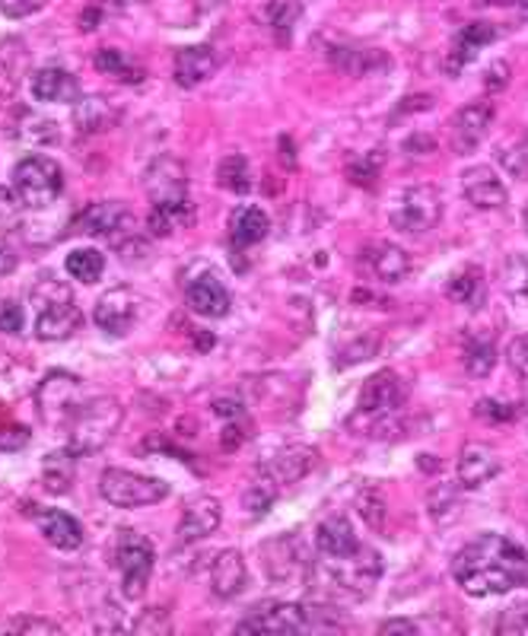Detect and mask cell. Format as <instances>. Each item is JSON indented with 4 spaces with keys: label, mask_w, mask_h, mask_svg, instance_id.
<instances>
[{
    "label": "cell",
    "mask_w": 528,
    "mask_h": 636,
    "mask_svg": "<svg viewBox=\"0 0 528 636\" xmlns=\"http://www.w3.org/2000/svg\"><path fill=\"white\" fill-rule=\"evenodd\" d=\"M452 576L474 599L506 595L516 585H528V548L506 535L484 531L455 553Z\"/></svg>",
    "instance_id": "6da1fadb"
},
{
    "label": "cell",
    "mask_w": 528,
    "mask_h": 636,
    "mask_svg": "<svg viewBox=\"0 0 528 636\" xmlns=\"http://www.w3.org/2000/svg\"><path fill=\"white\" fill-rule=\"evenodd\" d=\"M405 401H408V382L395 369H379L363 386L357 414L351 417V430H357L360 436H373V440L401 436Z\"/></svg>",
    "instance_id": "7a4b0ae2"
},
{
    "label": "cell",
    "mask_w": 528,
    "mask_h": 636,
    "mask_svg": "<svg viewBox=\"0 0 528 636\" xmlns=\"http://www.w3.org/2000/svg\"><path fill=\"white\" fill-rule=\"evenodd\" d=\"M347 627L344 614L332 605H268L255 608L236 627L239 634H312Z\"/></svg>",
    "instance_id": "3957f363"
},
{
    "label": "cell",
    "mask_w": 528,
    "mask_h": 636,
    "mask_svg": "<svg viewBox=\"0 0 528 636\" xmlns=\"http://www.w3.org/2000/svg\"><path fill=\"white\" fill-rule=\"evenodd\" d=\"M125 420V408L111 395H96L80 405V411L67 423V449L74 455H96L111 443Z\"/></svg>",
    "instance_id": "277c9868"
},
{
    "label": "cell",
    "mask_w": 528,
    "mask_h": 636,
    "mask_svg": "<svg viewBox=\"0 0 528 636\" xmlns=\"http://www.w3.org/2000/svg\"><path fill=\"white\" fill-rule=\"evenodd\" d=\"M32 309H35V337L42 341H67L84 322V312L74 303L71 287L55 277H42L32 287Z\"/></svg>",
    "instance_id": "5b68a950"
},
{
    "label": "cell",
    "mask_w": 528,
    "mask_h": 636,
    "mask_svg": "<svg viewBox=\"0 0 528 636\" xmlns=\"http://www.w3.org/2000/svg\"><path fill=\"white\" fill-rule=\"evenodd\" d=\"M84 386L74 373L55 369L35 388V411L49 430H67V423L84 405Z\"/></svg>",
    "instance_id": "8992f818"
},
{
    "label": "cell",
    "mask_w": 528,
    "mask_h": 636,
    "mask_svg": "<svg viewBox=\"0 0 528 636\" xmlns=\"http://www.w3.org/2000/svg\"><path fill=\"white\" fill-rule=\"evenodd\" d=\"M325 573L337 592H344L347 599H369L376 582L382 576V560L373 548L360 545L357 551L344 553V557H325Z\"/></svg>",
    "instance_id": "52a82bcc"
},
{
    "label": "cell",
    "mask_w": 528,
    "mask_h": 636,
    "mask_svg": "<svg viewBox=\"0 0 528 636\" xmlns=\"http://www.w3.org/2000/svg\"><path fill=\"white\" fill-rule=\"evenodd\" d=\"M443 220V194L433 185H411L395 194L389 207L391 229L408 233V236H420L430 233L437 223Z\"/></svg>",
    "instance_id": "ba28073f"
},
{
    "label": "cell",
    "mask_w": 528,
    "mask_h": 636,
    "mask_svg": "<svg viewBox=\"0 0 528 636\" xmlns=\"http://www.w3.org/2000/svg\"><path fill=\"white\" fill-rule=\"evenodd\" d=\"M13 192L26 207H52L64 192V172L49 157H26L13 169Z\"/></svg>",
    "instance_id": "9c48e42d"
},
{
    "label": "cell",
    "mask_w": 528,
    "mask_h": 636,
    "mask_svg": "<svg viewBox=\"0 0 528 636\" xmlns=\"http://www.w3.org/2000/svg\"><path fill=\"white\" fill-rule=\"evenodd\" d=\"M99 494L118 509H138V506H153V503L166 499L169 484L147 477V474H134V471L106 468L99 477Z\"/></svg>",
    "instance_id": "30bf717a"
},
{
    "label": "cell",
    "mask_w": 528,
    "mask_h": 636,
    "mask_svg": "<svg viewBox=\"0 0 528 636\" xmlns=\"http://www.w3.org/2000/svg\"><path fill=\"white\" fill-rule=\"evenodd\" d=\"M153 545L140 535V531H131L125 528L115 541V567L121 573V592L125 599H140L147 592V582H150V573H153Z\"/></svg>",
    "instance_id": "8fae6325"
},
{
    "label": "cell",
    "mask_w": 528,
    "mask_h": 636,
    "mask_svg": "<svg viewBox=\"0 0 528 636\" xmlns=\"http://www.w3.org/2000/svg\"><path fill=\"white\" fill-rule=\"evenodd\" d=\"M261 570L274 585H303L309 580V553L300 538L278 535L261 545Z\"/></svg>",
    "instance_id": "7c38bea8"
},
{
    "label": "cell",
    "mask_w": 528,
    "mask_h": 636,
    "mask_svg": "<svg viewBox=\"0 0 528 636\" xmlns=\"http://www.w3.org/2000/svg\"><path fill=\"white\" fill-rule=\"evenodd\" d=\"M74 233H86V236H99L109 239L111 246H118L121 239H128L134 229V217L121 201H96L89 204L84 214L74 223Z\"/></svg>",
    "instance_id": "4fadbf2b"
},
{
    "label": "cell",
    "mask_w": 528,
    "mask_h": 636,
    "mask_svg": "<svg viewBox=\"0 0 528 636\" xmlns=\"http://www.w3.org/2000/svg\"><path fill=\"white\" fill-rule=\"evenodd\" d=\"M494 103L481 99V103H468L452 115L449 121V147L455 157H465L474 153L481 147V140L491 134V125H494Z\"/></svg>",
    "instance_id": "5bb4252c"
},
{
    "label": "cell",
    "mask_w": 528,
    "mask_h": 636,
    "mask_svg": "<svg viewBox=\"0 0 528 636\" xmlns=\"http://www.w3.org/2000/svg\"><path fill=\"white\" fill-rule=\"evenodd\" d=\"M143 192L153 204L188 201V172L175 157H157L143 172Z\"/></svg>",
    "instance_id": "9a60e30c"
},
{
    "label": "cell",
    "mask_w": 528,
    "mask_h": 636,
    "mask_svg": "<svg viewBox=\"0 0 528 636\" xmlns=\"http://www.w3.org/2000/svg\"><path fill=\"white\" fill-rule=\"evenodd\" d=\"M93 319L106 334L125 337L138 322V293L131 287H111L109 293L96 300Z\"/></svg>",
    "instance_id": "2e32d148"
},
{
    "label": "cell",
    "mask_w": 528,
    "mask_h": 636,
    "mask_svg": "<svg viewBox=\"0 0 528 636\" xmlns=\"http://www.w3.org/2000/svg\"><path fill=\"white\" fill-rule=\"evenodd\" d=\"M503 35V29L497 23H468L455 39H452V48L443 61V71L449 77H459L474 57L481 55V48H487L491 42H497Z\"/></svg>",
    "instance_id": "e0dca14e"
},
{
    "label": "cell",
    "mask_w": 528,
    "mask_h": 636,
    "mask_svg": "<svg viewBox=\"0 0 528 636\" xmlns=\"http://www.w3.org/2000/svg\"><path fill=\"white\" fill-rule=\"evenodd\" d=\"M462 194L477 211H500L506 204V185L491 166H472L462 172Z\"/></svg>",
    "instance_id": "ac0fdd59"
},
{
    "label": "cell",
    "mask_w": 528,
    "mask_h": 636,
    "mask_svg": "<svg viewBox=\"0 0 528 636\" xmlns=\"http://www.w3.org/2000/svg\"><path fill=\"white\" fill-rule=\"evenodd\" d=\"M503 462L500 455L484 443H468L459 455V484L465 491H477L487 481H494L500 474Z\"/></svg>",
    "instance_id": "d6986e66"
},
{
    "label": "cell",
    "mask_w": 528,
    "mask_h": 636,
    "mask_svg": "<svg viewBox=\"0 0 528 636\" xmlns=\"http://www.w3.org/2000/svg\"><path fill=\"white\" fill-rule=\"evenodd\" d=\"M220 522H223L220 499L201 494V497H192L185 503V509H182V522H179V535H182V541H201V538L214 535V531L220 528Z\"/></svg>",
    "instance_id": "ffe728a7"
},
{
    "label": "cell",
    "mask_w": 528,
    "mask_h": 636,
    "mask_svg": "<svg viewBox=\"0 0 528 636\" xmlns=\"http://www.w3.org/2000/svg\"><path fill=\"white\" fill-rule=\"evenodd\" d=\"M315 465H319V452L312 445H287L278 455H271V462L265 465V477H271L278 487L280 484H297Z\"/></svg>",
    "instance_id": "44dd1931"
},
{
    "label": "cell",
    "mask_w": 528,
    "mask_h": 636,
    "mask_svg": "<svg viewBox=\"0 0 528 636\" xmlns=\"http://www.w3.org/2000/svg\"><path fill=\"white\" fill-rule=\"evenodd\" d=\"M363 265L369 268V274L386 280V283H398L414 271L411 255L401 246H391V242H373L363 251Z\"/></svg>",
    "instance_id": "7402d4cb"
},
{
    "label": "cell",
    "mask_w": 528,
    "mask_h": 636,
    "mask_svg": "<svg viewBox=\"0 0 528 636\" xmlns=\"http://www.w3.org/2000/svg\"><path fill=\"white\" fill-rule=\"evenodd\" d=\"M214 71H217V55H214L211 45H188V48H179V52H175V61H172L175 84L185 86V89L201 86Z\"/></svg>",
    "instance_id": "603a6c76"
},
{
    "label": "cell",
    "mask_w": 528,
    "mask_h": 636,
    "mask_svg": "<svg viewBox=\"0 0 528 636\" xmlns=\"http://www.w3.org/2000/svg\"><path fill=\"white\" fill-rule=\"evenodd\" d=\"M246 582H249V570H246L243 553L226 548V551L214 557V563H211V592L217 599H236L246 589Z\"/></svg>",
    "instance_id": "cb8c5ba5"
},
{
    "label": "cell",
    "mask_w": 528,
    "mask_h": 636,
    "mask_svg": "<svg viewBox=\"0 0 528 636\" xmlns=\"http://www.w3.org/2000/svg\"><path fill=\"white\" fill-rule=\"evenodd\" d=\"M188 309L204 319H223L233 309V297L217 277L204 274L192 280V287H188Z\"/></svg>",
    "instance_id": "d4e9b609"
},
{
    "label": "cell",
    "mask_w": 528,
    "mask_h": 636,
    "mask_svg": "<svg viewBox=\"0 0 528 636\" xmlns=\"http://www.w3.org/2000/svg\"><path fill=\"white\" fill-rule=\"evenodd\" d=\"M35 522H39V531L45 535V541L57 551H77L84 545V526L61 509H39Z\"/></svg>",
    "instance_id": "484cf974"
},
{
    "label": "cell",
    "mask_w": 528,
    "mask_h": 636,
    "mask_svg": "<svg viewBox=\"0 0 528 636\" xmlns=\"http://www.w3.org/2000/svg\"><path fill=\"white\" fill-rule=\"evenodd\" d=\"M32 96L39 103H77L80 99V84L74 74L61 67H42L32 77Z\"/></svg>",
    "instance_id": "4316f807"
},
{
    "label": "cell",
    "mask_w": 528,
    "mask_h": 636,
    "mask_svg": "<svg viewBox=\"0 0 528 636\" xmlns=\"http://www.w3.org/2000/svg\"><path fill=\"white\" fill-rule=\"evenodd\" d=\"M268 229H271V220H268V214L261 207L246 204V207H236L229 214V239H233L236 249H249V246L265 242Z\"/></svg>",
    "instance_id": "83f0119b"
},
{
    "label": "cell",
    "mask_w": 528,
    "mask_h": 636,
    "mask_svg": "<svg viewBox=\"0 0 528 636\" xmlns=\"http://www.w3.org/2000/svg\"><path fill=\"white\" fill-rule=\"evenodd\" d=\"M315 548L322 557H344V553L357 551L360 541L354 535V526L344 516H332L315 528Z\"/></svg>",
    "instance_id": "f1b7e54d"
},
{
    "label": "cell",
    "mask_w": 528,
    "mask_h": 636,
    "mask_svg": "<svg viewBox=\"0 0 528 636\" xmlns=\"http://www.w3.org/2000/svg\"><path fill=\"white\" fill-rule=\"evenodd\" d=\"M115 121H118V109L111 106L106 96H80V99L74 103V125H77L84 134L109 131Z\"/></svg>",
    "instance_id": "f546056e"
},
{
    "label": "cell",
    "mask_w": 528,
    "mask_h": 636,
    "mask_svg": "<svg viewBox=\"0 0 528 636\" xmlns=\"http://www.w3.org/2000/svg\"><path fill=\"white\" fill-rule=\"evenodd\" d=\"M74 477H77V455L71 449H61V452H49L45 455V462H42V484H45L49 494H71Z\"/></svg>",
    "instance_id": "4dcf8cb0"
},
{
    "label": "cell",
    "mask_w": 528,
    "mask_h": 636,
    "mask_svg": "<svg viewBox=\"0 0 528 636\" xmlns=\"http://www.w3.org/2000/svg\"><path fill=\"white\" fill-rule=\"evenodd\" d=\"M195 223V207L192 201H179V204H153L150 217H147V229L153 236H172L179 229H188Z\"/></svg>",
    "instance_id": "1f68e13d"
},
{
    "label": "cell",
    "mask_w": 528,
    "mask_h": 636,
    "mask_svg": "<svg viewBox=\"0 0 528 636\" xmlns=\"http://www.w3.org/2000/svg\"><path fill=\"white\" fill-rule=\"evenodd\" d=\"M462 363L474 379H487L497 366V337H484V334H472L465 341V354Z\"/></svg>",
    "instance_id": "d6a6232c"
},
{
    "label": "cell",
    "mask_w": 528,
    "mask_h": 636,
    "mask_svg": "<svg viewBox=\"0 0 528 636\" xmlns=\"http://www.w3.org/2000/svg\"><path fill=\"white\" fill-rule=\"evenodd\" d=\"M462 487V484H459ZM455 484H437L427 497V509L437 526H452L462 516V491Z\"/></svg>",
    "instance_id": "836d02e7"
},
{
    "label": "cell",
    "mask_w": 528,
    "mask_h": 636,
    "mask_svg": "<svg viewBox=\"0 0 528 636\" xmlns=\"http://www.w3.org/2000/svg\"><path fill=\"white\" fill-rule=\"evenodd\" d=\"M481 290H484V271L477 265L459 268L455 274L449 277V283H445V297L459 305H472L481 297Z\"/></svg>",
    "instance_id": "e575fe53"
},
{
    "label": "cell",
    "mask_w": 528,
    "mask_h": 636,
    "mask_svg": "<svg viewBox=\"0 0 528 636\" xmlns=\"http://www.w3.org/2000/svg\"><path fill=\"white\" fill-rule=\"evenodd\" d=\"M96 71L109 74V77L121 80V84H143V67L134 64L125 52H118V48H103V52H96Z\"/></svg>",
    "instance_id": "d590c367"
},
{
    "label": "cell",
    "mask_w": 528,
    "mask_h": 636,
    "mask_svg": "<svg viewBox=\"0 0 528 636\" xmlns=\"http://www.w3.org/2000/svg\"><path fill=\"white\" fill-rule=\"evenodd\" d=\"M217 185H220L223 192H233V194L249 192L251 188L249 160H246V157H239V153L223 157L220 166H217Z\"/></svg>",
    "instance_id": "8d00e7d4"
},
{
    "label": "cell",
    "mask_w": 528,
    "mask_h": 636,
    "mask_svg": "<svg viewBox=\"0 0 528 636\" xmlns=\"http://www.w3.org/2000/svg\"><path fill=\"white\" fill-rule=\"evenodd\" d=\"M357 509H360V519L366 528L373 531H386V519H389V499L382 487H363L360 497H357Z\"/></svg>",
    "instance_id": "74e56055"
},
{
    "label": "cell",
    "mask_w": 528,
    "mask_h": 636,
    "mask_svg": "<svg viewBox=\"0 0 528 636\" xmlns=\"http://www.w3.org/2000/svg\"><path fill=\"white\" fill-rule=\"evenodd\" d=\"M64 268H67V274L74 277V280H80V283H96L103 277V271H106V258H103V251L96 249H77L67 255Z\"/></svg>",
    "instance_id": "f35d334b"
},
{
    "label": "cell",
    "mask_w": 528,
    "mask_h": 636,
    "mask_svg": "<svg viewBox=\"0 0 528 636\" xmlns=\"http://www.w3.org/2000/svg\"><path fill=\"white\" fill-rule=\"evenodd\" d=\"M297 17H300V7H290L287 0H274V3L265 10V20L271 23L280 45L290 42V35H293V20H297Z\"/></svg>",
    "instance_id": "ab89813d"
},
{
    "label": "cell",
    "mask_w": 528,
    "mask_h": 636,
    "mask_svg": "<svg viewBox=\"0 0 528 636\" xmlns=\"http://www.w3.org/2000/svg\"><path fill=\"white\" fill-rule=\"evenodd\" d=\"M379 169H382V153L376 150V153H366L363 160H354V163L347 166V179H351L354 185H360V188H373L376 179H379Z\"/></svg>",
    "instance_id": "60d3db41"
},
{
    "label": "cell",
    "mask_w": 528,
    "mask_h": 636,
    "mask_svg": "<svg viewBox=\"0 0 528 636\" xmlns=\"http://www.w3.org/2000/svg\"><path fill=\"white\" fill-rule=\"evenodd\" d=\"M278 499V484L271 481V477H258L255 484H251L249 491H246V506H249V513H268V506Z\"/></svg>",
    "instance_id": "b9f144b4"
},
{
    "label": "cell",
    "mask_w": 528,
    "mask_h": 636,
    "mask_svg": "<svg viewBox=\"0 0 528 636\" xmlns=\"http://www.w3.org/2000/svg\"><path fill=\"white\" fill-rule=\"evenodd\" d=\"M3 634H23V636H35V634H45V636H57L61 634V627H57L55 621H45V617H17V621H10L7 627H3Z\"/></svg>",
    "instance_id": "7bdbcfd3"
},
{
    "label": "cell",
    "mask_w": 528,
    "mask_h": 636,
    "mask_svg": "<svg viewBox=\"0 0 528 636\" xmlns=\"http://www.w3.org/2000/svg\"><path fill=\"white\" fill-rule=\"evenodd\" d=\"M506 363H509V369L519 376V382L526 388L528 395V334H519L516 341H509V347H506Z\"/></svg>",
    "instance_id": "ee69618b"
},
{
    "label": "cell",
    "mask_w": 528,
    "mask_h": 636,
    "mask_svg": "<svg viewBox=\"0 0 528 636\" xmlns=\"http://www.w3.org/2000/svg\"><path fill=\"white\" fill-rule=\"evenodd\" d=\"M23 201H20V194L10 192L7 185H0V233H7V229H13L20 217H23Z\"/></svg>",
    "instance_id": "f6af8a7d"
},
{
    "label": "cell",
    "mask_w": 528,
    "mask_h": 636,
    "mask_svg": "<svg viewBox=\"0 0 528 636\" xmlns=\"http://www.w3.org/2000/svg\"><path fill=\"white\" fill-rule=\"evenodd\" d=\"M497 634L503 636H528V605H513L500 614Z\"/></svg>",
    "instance_id": "bcb514c9"
},
{
    "label": "cell",
    "mask_w": 528,
    "mask_h": 636,
    "mask_svg": "<svg viewBox=\"0 0 528 636\" xmlns=\"http://www.w3.org/2000/svg\"><path fill=\"white\" fill-rule=\"evenodd\" d=\"M29 443V430L23 423H13L10 417L0 414V452H17Z\"/></svg>",
    "instance_id": "7dc6e473"
},
{
    "label": "cell",
    "mask_w": 528,
    "mask_h": 636,
    "mask_svg": "<svg viewBox=\"0 0 528 636\" xmlns=\"http://www.w3.org/2000/svg\"><path fill=\"white\" fill-rule=\"evenodd\" d=\"M474 414L481 417V420H487V423H506V420L516 417V408H509L503 401H494V398H481L474 405Z\"/></svg>",
    "instance_id": "c3c4849f"
},
{
    "label": "cell",
    "mask_w": 528,
    "mask_h": 636,
    "mask_svg": "<svg viewBox=\"0 0 528 636\" xmlns=\"http://www.w3.org/2000/svg\"><path fill=\"white\" fill-rule=\"evenodd\" d=\"M49 0H0V13L10 20H26L32 13H39Z\"/></svg>",
    "instance_id": "681fc988"
},
{
    "label": "cell",
    "mask_w": 528,
    "mask_h": 636,
    "mask_svg": "<svg viewBox=\"0 0 528 636\" xmlns=\"http://www.w3.org/2000/svg\"><path fill=\"white\" fill-rule=\"evenodd\" d=\"M0 332L20 334L23 332V309L13 300H0Z\"/></svg>",
    "instance_id": "f907efd6"
},
{
    "label": "cell",
    "mask_w": 528,
    "mask_h": 636,
    "mask_svg": "<svg viewBox=\"0 0 528 636\" xmlns=\"http://www.w3.org/2000/svg\"><path fill=\"white\" fill-rule=\"evenodd\" d=\"M506 84H509V64L506 61H494V67H487V74H484L487 93H500Z\"/></svg>",
    "instance_id": "816d5d0a"
},
{
    "label": "cell",
    "mask_w": 528,
    "mask_h": 636,
    "mask_svg": "<svg viewBox=\"0 0 528 636\" xmlns=\"http://www.w3.org/2000/svg\"><path fill=\"white\" fill-rule=\"evenodd\" d=\"M405 150L411 153V157H427V153H437V140L427 138V134H414V138L405 140Z\"/></svg>",
    "instance_id": "f5cc1de1"
},
{
    "label": "cell",
    "mask_w": 528,
    "mask_h": 636,
    "mask_svg": "<svg viewBox=\"0 0 528 636\" xmlns=\"http://www.w3.org/2000/svg\"><path fill=\"white\" fill-rule=\"evenodd\" d=\"M379 634L382 636H418V624L414 621H386L382 627H379Z\"/></svg>",
    "instance_id": "db71d44e"
},
{
    "label": "cell",
    "mask_w": 528,
    "mask_h": 636,
    "mask_svg": "<svg viewBox=\"0 0 528 636\" xmlns=\"http://www.w3.org/2000/svg\"><path fill=\"white\" fill-rule=\"evenodd\" d=\"M430 106H433V99H430V96H408V99H405V106H401V109L398 111H423V109H430Z\"/></svg>",
    "instance_id": "11a10c76"
},
{
    "label": "cell",
    "mask_w": 528,
    "mask_h": 636,
    "mask_svg": "<svg viewBox=\"0 0 528 636\" xmlns=\"http://www.w3.org/2000/svg\"><path fill=\"white\" fill-rule=\"evenodd\" d=\"M214 411L220 417H243V405H236V401H217Z\"/></svg>",
    "instance_id": "9f6ffc18"
},
{
    "label": "cell",
    "mask_w": 528,
    "mask_h": 636,
    "mask_svg": "<svg viewBox=\"0 0 528 636\" xmlns=\"http://www.w3.org/2000/svg\"><path fill=\"white\" fill-rule=\"evenodd\" d=\"M13 268H17V258H13V251L0 242V274H10Z\"/></svg>",
    "instance_id": "6f0895ef"
},
{
    "label": "cell",
    "mask_w": 528,
    "mask_h": 636,
    "mask_svg": "<svg viewBox=\"0 0 528 636\" xmlns=\"http://www.w3.org/2000/svg\"><path fill=\"white\" fill-rule=\"evenodd\" d=\"M481 7H522L528 10V0H477Z\"/></svg>",
    "instance_id": "680465c9"
},
{
    "label": "cell",
    "mask_w": 528,
    "mask_h": 636,
    "mask_svg": "<svg viewBox=\"0 0 528 636\" xmlns=\"http://www.w3.org/2000/svg\"><path fill=\"white\" fill-rule=\"evenodd\" d=\"M96 20H99V13H96V10H86L84 17H80V29H84V32H93V29H96Z\"/></svg>",
    "instance_id": "91938a15"
},
{
    "label": "cell",
    "mask_w": 528,
    "mask_h": 636,
    "mask_svg": "<svg viewBox=\"0 0 528 636\" xmlns=\"http://www.w3.org/2000/svg\"><path fill=\"white\" fill-rule=\"evenodd\" d=\"M522 220H526V229H528V204H526V214H522Z\"/></svg>",
    "instance_id": "94428289"
},
{
    "label": "cell",
    "mask_w": 528,
    "mask_h": 636,
    "mask_svg": "<svg viewBox=\"0 0 528 636\" xmlns=\"http://www.w3.org/2000/svg\"><path fill=\"white\" fill-rule=\"evenodd\" d=\"M3 497H7V491H3V487H0V499H3Z\"/></svg>",
    "instance_id": "6125c7cd"
},
{
    "label": "cell",
    "mask_w": 528,
    "mask_h": 636,
    "mask_svg": "<svg viewBox=\"0 0 528 636\" xmlns=\"http://www.w3.org/2000/svg\"><path fill=\"white\" fill-rule=\"evenodd\" d=\"M526 290H528V280H526Z\"/></svg>",
    "instance_id": "be15d7a7"
}]
</instances>
